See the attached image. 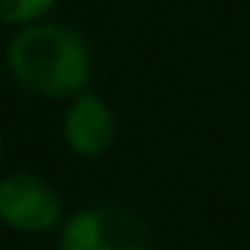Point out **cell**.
<instances>
[{
  "label": "cell",
  "mask_w": 250,
  "mask_h": 250,
  "mask_svg": "<svg viewBox=\"0 0 250 250\" xmlns=\"http://www.w3.org/2000/svg\"><path fill=\"white\" fill-rule=\"evenodd\" d=\"M6 68L24 91L68 103L88 91L94 56L80 30L47 18L12 33L6 44Z\"/></svg>",
  "instance_id": "cell-1"
},
{
  "label": "cell",
  "mask_w": 250,
  "mask_h": 250,
  "mask_svg": "<svg viewBox=\"0 0 250 250\" xmlns=\"http://www.w3.org/2000/svg\"><path fill=\"white\" fill-rule=\"evenodd\" d=\"M147 244L145 224L115 203L83 206L56 229V250H147Z\"/></svg>",
  "instance_id": "cell-2"
},
{
  "label": "cell",
  "mask_w": 250,
  "mask_h": 250,
  "mask_svg": "<svg viewBox=\"0 0 250 250\" xmlns=\"http://www.w3.org/2000/svg\"><path fill=\"white\" fill-rule=\"evenodd\" d=\"M65 221L59 188L33 171H12L0 177V224L21 235L56 232Z\"/></svg>",
  "instance_id": "cell-3"
},
{
  "label": "cell",
  "mask_w": 250,
  "mask_h": 250,
  "mask_svg": "<svg viewBox=\"0 0 250 250\" xmlns=\"http://www.w3.org/2000/svg\"><path fill=\"white\" fill-rule=\"evenodd\" d=\"M62 142L65 147L80 159H100L112 150L118 136V121L112 106L97 91H83L74 100H68L62 112Z\"/></svg>",
  "instance_id": "cell-4"
},
{
  "label": "cell",
  "mask_w": 250,
  "mask_h": 250,
  "mask_svg": "<svg viewBox=\"0 0 250 250\" xmlns=\"http://www.w3.org/2000/svg\"><path fill=\"white\" fill-rule=\"evenodd\" d=\"M59 0H0V27L24 30L39 21H47Z\"/></svg>",
  "instance_id": "cell-5"
},
{
  "label": "cell",
  "mask_w": 250,
  "mask_h": 250,
  "mask_svg": "<svg viewBox=\"0 0 250 250\" xmlns=\"http://www.w3.org/2000/svg\"><path fill=\"white\" fill-rule=\"evenodd\" d=\"M3 150H6V136H3V130H0V156H3Z\"/></svg>",
  "instance_id": "cell-6"
}]
</instances>
